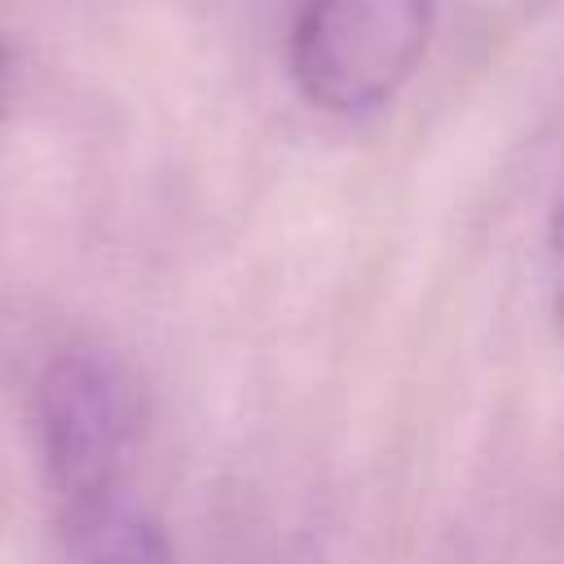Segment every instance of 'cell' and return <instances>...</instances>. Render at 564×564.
I'll list each match as a JSON object with an SVG mask.
<instances>
[{
	"mask_svg": "<svg viewBox=\"0 0 564 564\" xmlns=\"http://www.w3.org/2000/svg\"><path fill=\"white\" fill-rule=\"evenodd\" d=\"M75 546L79 564H176L163 524L141 511H115Z\"/></svg>",
	"mask_w": 564,
	"mask_h": 564,
	"instance_id": "cell-3",
	"label": "cell"
},
{
	"mask_svg": "<svg viewBox=\"0 0 564 564\" xmlns=\"http://www.w3.org/2000/svg\"><path fill=\"white\" fill-rule=\"evenodd\" d=\"M432 0H304L286 62L300 97L326 115H370L419 70Z\"/></svg>",
	"mask_w": 564,
	"mask_h": 564,
	"instance_id": "cell-2",
	"label": "cell"
},
{
	"mask_svg": "<svg viewBox=\"0 0 564 564\" xmlns=\"http://www.w3.org/2000/svg\"><path fill=\"white\" fill-rule=\"evenodd\" d=\"M551 238L564 247V203H560V207H555V216H551Z\"/></svg>",
	"mask_w": 564,
	"mask_h": 564,
	"instance_id": "cell-5",
	"label": "cell"
},
{
	"mask_svg": "<svg viewBox=\"0 0 564 564\" xmlns=\"http://www.w3.org/2000/svg\"><path fill=\"white\" fill-rule=\"evenodd\" d=\"M40 445L70 542H84L119 511V489L141 441V383L101 348L62 352L40 379Z\"/></svg>",
	"mask_w": 564,
	"mask_h": 564,
	"instance_id": "cell-1",
	"label": "cell"
},
{
	"mask_svg": "<svg viewBox=\"0 0 564 564\" xmlns=\"http://www.w3.org/2000/svg\"><path fill=\"white\" fill-rule=\"evenodd\" d=\"M278 564H326V555H322V546H313V542H295L291 551H282Z\"/></svg>",
	"mask_w": 564,
	"mask_h": 564,
	"instance_id": "cell-4",
	"label": "cell"
},
{
	"mask_svg": "<svg viewBox=\"0 0 564 564\" xmlns=\"http://www.w3.org/2000/svg\"><path fill=\"white\" fill-rule=\"evenodd\" d=\"M555 322H560V339H564V282L555 291Z\"/></svg>",
	"mask_w": 564,
	"mask_h": 564,
	"instance_id": "cell-6",
	"label": "cell"
}]
</instances>
